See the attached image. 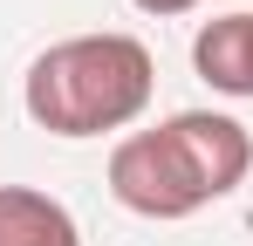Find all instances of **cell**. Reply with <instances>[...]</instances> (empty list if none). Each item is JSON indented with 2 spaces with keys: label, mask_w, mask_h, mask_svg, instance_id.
I'll return each mask as SVG.
<instances>
[{
  "label": "cell",
  "mask_w": 253,
  "mask_h": 246,
  "mask_svg": "<svg viewBox=\"0 0 253 246\" xmlns=\"http://www.w3.org/2000/svg\"><path fill=\"white\" fill-rule=\"evenodd\" d=\"M192 69L219 89L253 103V14H219L192 35Z\"/></svg>",
  "instance_id": "cell-3"
},
{
  "label": "cell",
  "mask_w": 253,
  "mask_h": 246,
  "mask_svg": "<svg viewBox=\"0 0 253 246\" xmlns=\"http://www.w3.org/2000/svg\"><path fill=\"white\" fill-rule=\"evenodd\" d=\"M130 7H144V14H192L199 0H130Z\"/></svg>",
  "instance_id": "cell-5"
},
{
  "label": "cell",
  "mask_w": 253,
  "mask_h": 246,
  "mask_svg": "<svg viewBox=\"0 0 253 246\" xmlns=\"http://www.w3.org/2000/svg\"><path fill=\"white\" fill-rule=\"evenodd\" d=\"M0 246H83L76 212L35 185H0Z\"/></svg>",
  "instance_id": "cell-4"
},
{
  "label": "cell",
  "mask_w": 253,
  "mask_h": 246,
  "mask_svg": "<svg viewBox=\"0 0 253 246\" xmlns=\"http://www.w3.org/2000/svg\"><path fill=\"white\" fill-rule=\"evenodd\" d=\"M151 89H158V62L137 35H69L35 55L21 103L48 137H103L144 117Z\"/></svg>",
  "instance_id": "cell-2"
},
{
  "label": "cell",
  "mask_w": 253,
  "mask_h": 246,
  "mask_svg": "<svg viewBox=\"0 0 253 246\" xmlns=\"http://www.w3.org/2000/svg\"><path fill=\"white\" fill-rule=\"evenodd\" d=\"M253 171V137L240 117L178 110L158 130H130L110 151V199L137 219H192L240 192Z\"/></svg>",
  "instance_id": "cell-1"
}]
</instances>
